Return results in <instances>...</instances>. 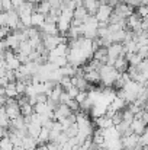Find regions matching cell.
I'll return each mask as SVG.
<instances>
[{"mask_svg": "<svg viewBox=\"0 0 148 150\" xmlns=\"http://www.w3.org/2000/svg\"><path fill=\"white\" fill-rule=\"evenodd\" d=\"M113 9L110 4H103V6H99L97 10H96V19L97 22H107L110 15H112Z\"/></svg>", "mask_w": 148, "mask_h": 150, "instance_id": "obj_1", "label": "cell"}]
</instances>
